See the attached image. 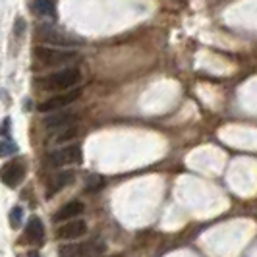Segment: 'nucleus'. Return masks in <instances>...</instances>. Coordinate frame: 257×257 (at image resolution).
Wrapping results in <instances>:
<instances>
[{
    "instance_id": "nucleus-4",
    "label": "nucleus",
    "mask_w": 257,
    "mask_h": 257,
    "mask_svg": "<svg viewBox=\"0 0 257 257\" xmlns=\"http://www.w3.org/2000/svg\"><path fill=\"white\" fill-rule=\"evenodd\" d=\"M81 97V89H66L62 95H56L49 101H45L43 104H39V110L41 112H51V110H58V108H64L68 104H72L74 101H77Z\"/></svg>"
},
{
    "instance_id": "nucleus-6",
    "label": "nucleus",
    "mask_w": 257,
    "mask_h": 257,
    "mask_svg": "<svg viewBox=\"0 0 257 257\" xmlns=\"http://www.w3.org/2000/svg\"><path fill=\"white\" fill-rule=\"evenodd\" d=\"M104 245L99 242H83V244L74 245H62L58 249L60 255H95V253H103Z\"/></svg>"
},
{
    "instance_id": "nucleus-7",
    "label": "nucleus",
    "mask_w": 257,
    "mask_h": 257,
    "mask_svg": "<svg viewBox=\"0 0 257 257\" xmlns=\"http://www.w3.org/2000/svg\"><path fill=\"white\" fill-rule=\"evenodd\" d=\"M87 234V222L85 220H70L62 224L58 230H56V238L58 240H77L81 236Z\"/></svg>"
},
{
    "instance_id": "nucleus-3",
    "label": "nucleus",
    "mask_w": 257,
    "mask_h": 257,
    "mask_svg": "<svg viewBox=\"0 0 257 257\" xmlns=\"http://www.w3.org/2000/svg\"><path fill=\"white\" fill-rule=\"evenodd\" d=\"M47 163L51 167H66V165H77L81 163V149L79 145H70V147H62L56 149L47 157Z\"/></svg>"
},
{
    "instance_id": "nucleus-10",
    "label": "nucleus",
    "mask_w": 257,
    "mask_h": 257,
    "mask_svg": "<svg viewBox=\"0 0 257 257\" xmlns=\"http://www.w3.org/2000/svg\"><path fill=\"white\" fill-rule=\"evenodd\" d=\"M83 209H85V205H83L81 201H70V203H66V205L54 215V220L60 222V220L74 219V217H77V215L83 213Z\"/></svg>"
},
{
    "instance_id": "nucleus-5",
    "label": "nucleus",
    "mask_w": 257,
    "mask_h": 257,
    "mask_svg": "<svg viewBox=\"0 0 257 257\" xmlns=\"http://www.w3.org/2000/svg\"><path fill=\"white\" fill-rule=\"evenodd\" d=\"M26 180V167L22 161H12L2 168V182L8 188H18L22 182Z\"/></svg>"
},
{
    "instance_id": "nucleus-12",
    "label": "nucleus",
    "mask_w": 257,
    "mask_h": 257,
    "mask_svg": "<svg viewBox=\"0 0 257 257\" xmlns=\"http://www.w3.org/2000/svg\"><path fill=\"white\" fill-rule=\"evenodd\" d=\"M31 8H33V12L37 14V16L56 18V6H54V0H33Z\"/></svg>"
},
{
    "instance_id": "nucleus-1",
    "label": "nucleus",
    "mask_w": 257,
    "mask_h": 257,
    "mask_svg": "<svg viewBox=\"0 0 257 257\" xmlns=\"http://www.w3.org/2000/svg\"><path fill=\"white\" fill-rule=\"evenodd\" d=\"M79 70L77 68H64L60 72H54L51 76L37 77L35 79V85L39 89L45 91H66L70 87H74L77 81H79Z\"/></svg>"
},
{
    "instance_id": "nucleus-11",
    "label": "nucleus",
    "mask_w": 257,
    "mask_h": 257,
    "mask_svg": "<svg viewBox=\"0 0 257 257\" xmlns=\"http://www.w3.org/2000/svg\"><path fill=\"white\" fill-rule=\"evenodd\" d=\"M45 41L47 43H52L56 47H72V45H79V41L70 35H64V33H58V31H45Z\"/></svg>"
},
{
    "instance_id": "nucleus-9",
    "label": "nucleus",
    "mask_w": 257,
    "mask_h": 257,
    "mask_svg": "<svg viewBox=\"0 0 257 257\" xmlns=\"http://www.w3.org/2000/svg\"><path fill=\"white\" fill-rule=\"evenodd\" d=\"M26 238L35 245L43 244V240H45V226H43L41 219H37V217H31L29 219V222H27L26 226Z\"/></svg>"
},
{
    "instance_id": "nucleus-15",
    "label": "nucleus",
    "mask_w": 257,
    "mask_h": 257,
    "mask_svg": "<svg viewBox=\"0 0 257 257\" xmlns=\"http://www.w3.org/2000/svg\"><path fill=\"white\" fill-rule=\"evenodd\" d=\"M22 217H24V209L22 207H14L12 211H10V224H12V228H18L22 224Z\"/></svg>"
},
{
    "instance_id": "nucleus-8",
    "label": "nucleus",
    "mask_w": 257,
    "mask_h": 257,
    "mask_svg": "<svg viewBox=\"0 0 257 257\" xmlns=\"http://www.w3.org/2000/svg\"><path fill=\"white\" fill-rule=\"evenodd\" d=\"M74 180H76V174H74L72 170H64V172L56 174V176L49 182V190H47V193H45V197H47V199L54 197L60 190H64L66 186H70Z\"/></svg>"
},
{
    "instance_id": "nucleus-13",
    "label": "nucleus",
    "mask_w": 257,
    "mask_h": 257,
    "mask_svg": "<svg viewBox=\"0 0 257 257\" xmlns=\"http://www.w3.org/2000/svg\"><path fill=\"white\" fill-rule=\"evenodd\" d=\"M0 151H2V157H8V155H14L18 151V145L10 142V136H2V147H0Z\"/></svg>"
},
{
    "instance_id": "nucleus-14",
    "label": "nucleus",
    "mask_w": 257,
    "mask_h": 257,
    "mask_svg": "<svg viewBox=\"0 0 257 257\" xmlns=\"http://www.w3.org/2000/svg\"><path fill=\"white\" fill-rule=\"evenodd\" d=\"M70 118H72V114L51 116V118H47V120H45V124H47V128H56V126H62V124H66Z\"/></svg>"
},
{
    "instance_id": "nucleus-2",
    "label": "nucleus",
    "mask_w": 257,
    "mask_h": 257,
    "mask_svg": "<svg viewBox=\"0 0 257 257\" xmlns=\"http://www.w3.org/2000/svg\"><path fill=\"white\" fill-rule=\"evenodd\" d=\"M35 56L45 64H68L76 60L77 54L72 51H60V49H51V47H35Z\"/></svg>"
}]
</instances>
